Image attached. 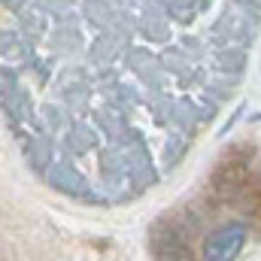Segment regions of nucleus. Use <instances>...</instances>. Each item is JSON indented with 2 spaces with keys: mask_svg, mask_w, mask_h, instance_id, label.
Wrapping results in <instances>:
<instances>
[{
  "mask_svg": "<svg viewBox=\"0 0 261 261\" xmlns=\"http://www.w3.org/2000/svg\"><path fill=\"white\" fill-rule=\"evenodd\" d=\"M243 243H246V225H240V222L222 225V228H216V231L203 240V258L231 261L243 252Z\"/></svg>",
  "mask_w": 261,
  "mask_h": 261,
  "instance_id": "obj_1",
  "label": "nucleus"
}]
</instances>
